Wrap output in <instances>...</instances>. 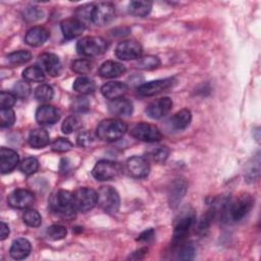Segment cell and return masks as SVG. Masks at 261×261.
Returning <instances> with one entry per match:
<instances>
[{
	"mask_svg": "<svg viewBox=\"0 0 261 261\" xmlns=\"http://www.w3.org/2000/svg\"><path fill=\"white\" fill-rule=\"evenodd\" d=\"M49 205L53 212L65 219L73 218L77 211L74 206L73 194L65 190H60L54 194L50 199Z\"/></svg>",
	"mask_w": 261,
	"mask_h": 261,
	"instance_id": "cell-1",
	"label": "cell"
},
{
	"mask_svg": "<svg viewBox=\"0 0 261 261\" xmlns=\"http://www.w3.org/2000/svg\"><path fill=\"white\" fill-rule=\"evenodd\" d=\"M127 130V125L124 121L117 118H107L102 120L97 128V137L105 142H114L123 137Z\"/></svg>",
	"mask_w": 261,
	"mask_h": 261,
	"instance_id": "cell-2",
	"label": "cell"
},
{
	"mask_svg": "<svg viewBox=\"0 0 261 261\" xmlns=\"http://www.w3.org/2000/svg\"><path fill=\"white\" fill-rule=\"evenodd\" d=\"M108 42L101 38L95 36H88L82 38L76 43V51L80 55L87 57H94L103 54L108 49Z\"/></svg>",
	"mask_w": 261,
	"mask_h": 261,
	"instance_id": "cell-3",
	"label": "cell"
},
{
	"mask_svg": "<svg viewBox=\"0 0 261 261\" xmlns=\"http://www.w3.org/2000/svg\"><path fill=\"white\" fill-rule=\"evenodd\" d=\"M196 223V215L194 211H186L180 215L179 219L176 221L173 229L172 246H180L189 234L191 228Z\"/></svg>",
	"mask_w": 261,
	"mask_h": 261,
	"instance_id": "cell-4",
	"label": "cell"
},
{
	"mask_svg": "<svg viewBox=\"0 0 261 261\" xmlns=\"http://www.w3.org/2000/svg\"><path fill=\"white\" fill-rule=\"evenodd\" d=\"M98 205L108 213H115L119 209L120 198L117 191L110 186H103L98 191Z\"/></svg>",
	"mask_w": 261,
	"mask_h": 261,
	"instance_id": "cell-5",
	"label": "cell"
},
{
	"mask_svg": "<svg viewBox=\"0 0 261 261\" xmlns=\"http://www.w3.org/2000/svg\"><path fill=\"white\" fill-rule=\"evenodd\" d=\"M254 198L250 194H242L238 196L228 205V213L232 220L240 221L243 219L253 208Z\"/></svg>",
	"mask_w": 261,
	"mask_h": 261,
	"instance_id": "cell-6",
	"label": "cell"
},
{
	"mask_svg": "<svg viewBox=\"0 0 261 261\" xmlns=\"http://www.w3.org/2000/svg\"><path fill=\"white\" fill-rule=\"evenodd\" d=\"M73 201L77 211L87 212L96 206L98 201V194L91 188L83 187L73 193Z\"/></svg>",
	"mask_w": 261,
	"mask_h": 261,
	"instance_id": "cell-7",
	"label": "cell"
},
{
	"mask_svg": "<svg viewBox=\"0 0 261 261\" xmlns=\"http://www.w3.org/2000/svg\"><path fill=\"white\" fill-rule=\"evenodd\" d=\"M129 133L130 136L135 139L147 143L158 142L162 138L159 128L154 124H150L147 122L136 123L135 125H133Z\"/></svg>",
	"mask_w": 261,
	"mask_h": 261,
	"instance_id": "cell-8",
	"label": "cell"
},
{
	"mask_svg": "<svg viewBox=\"0 0 261 261\" xmlns=\"http://www.w3.org/2000/svg\"><path fill=\"white\" fill-rule=\"evenodd\" d=\"M121 171V167L117 162L110 160L98 161L92 169V174L97 180L105 181L115 178Z\"/></svg>",
	"mask_w": 261,
	"mask_h": 261,
	"instance_id": "cell-9",
	"label": "cell"
},
{
	"mask_svg": "<svg viewBox=\"0 0 261 261\" xmlns=\"http://www.w3.org/2000/svg\"><path fill=\"white\" fill-rule=\"evenodd\" d=\"M115 16V7L112 3L101 2L93 7L91 21L96 25H106L110 23Z\"/></svg>",
	"mask_w": 261,
	"mask_h": 261,
	"instance_id": "cell-10",
	"label": "cell"
},
{
	"mask_svg": "<svg viewBox=\"0 0 261 261\" xmlns=\"http://www.w3.org/2000/svg\"><path fill=\"white\" fill-rule=\"evenodd\" d=\"M143 52L142 45L135 40H125L116 46L115 55L121 60H133L141 57Z\"/></svg>",
	"mask_w": 261,
	"mask_h": 261,
	"instance_id": "cell-11",
	"label": "cell"
},
{
	"mask_svg": "<svg viewBox=\"0 0 261 261\" xmlns=\"http://www.w3.org/2000/svg\"><path fill=\"white\" fill-rule=\"evenodd\" d=\"M174 82H175L174 77H166V79L151 81L149 83H145L139 86L137 89V93L142 97L154 96L170 88L174 84Z\"/></svg>",
	"mask_w": 261,
	"mask_h": 261,
	"instance_id": "cell-12",
	"label": "cell"
},
{
	"mask_svg": "<svg viewBox=\"0 0 261 261\" xmlns=\"http://www.w3.org/2000/svg\"><path fill=\"white\" fill-rule=\"evenodd\" d=\"M128 174L136 178H144L150 172V164L148 159L141 156H133L125 163Z\"/></svg>",
	"mask_w": 261,
	"mask_h": 261,
	"instance_id": "cell-13",
	"label": "cell"
},
{
	"mask_svg": "<svg viewBox=\"0 0 261 261\" xmlns=\"http://www.w3.org/2000/svg\"><path fill=\"white\" fill-rule=\"evenodd\" d=\"M35 201L34 194L25 189H16L11 192L7 198L10 207L15 209H24L31 206Z\"/></svg>",
	"mask_w": 261,
	"mask_h": 261,
	"instance_id": "cell-14",
	"label": "cell"
},
{
	"mask_svg": "<svg viewBox=\"0 0 261 261\" xmlns=\"http://www.w3.org/2000/svg\"><path fill=\"white\" fill-rule=\"evenodd\" d=\"M172 108V101L169 97L159 98L152 101L146 107V114L153 119H159L165 116Z\"/></svg>",
	"mask_w": 261,
	"mask_h": 261,
	"instance_id": "cell-15",
	"label": "cell"
},
{
	"mask_svg": "<svg viewBox=\"0 0 261 261\" xmlns=\"http://www.w3.org/2000/svg\"><path fill=\"white\" fill-rule=\"evenodd\" d=\"M60 118V111L51 105H42L36 111V120L41 125H51Z\"/></svg>",
	"mask_w": 261,
	"mask_h": 261,
	"instance_id": "cell-16",
	"label": "cell"
},
{
	"mask_svg": "<svg viewBox=\"0 0 261 261\" xmlns=\"http://www.w3.org/2000/svg\"><path fill=\"white\" fill-rule=\"evenodd\" d=\"M60 29L65 39H74L83 34L85 24L77 18H66L60 22Z\"/></svg>",
	"mask_w": 261,
	"mask_h": 261,
	"instance_id": "cell-17",
	"label": "cell"
},
{
	"mask_svg": "<svg viewBox=\"0 0 261 261\" xmlns=\"http://www.w3.org/2000/svg\"><path fill=\"white\" fill-rule=\"evenodd\" d=\"M18 155L14 150L5 147L0 149V170L2 173L13 170L18 164Z\"/></svg>",
	"mask_w": 261,
	"mask_h": 261,
	"instance_id": "cell-18",
	"label": "cell"
},
{
	"mask_svg": "<svg viewBox=\"0 0 261 261\" xmlns=\"http://www.w3.org/2000/svg\"><path fill=\"white\" fill-rule=\"evenodd\" d=\"M39 61L51 76H58L61 73L62 66L57 55L53 53H43L39 56Z\"/></svg>",
	"mask_w": 261,
	"mask_h": 261,
	"instance_id": "cell-19",
	"label": "cell"
},
{
	"mask_svg": "<svg viewBox=\"0 0 261 261\" xmlns=\"http://www.w3.org/2000/svg\"><path fill=\"white\" fill-rule=\"evenodd\" d=\"M134 106L130 100L125 98L113 99L108 103V111L117 116H128L133 113Z\"/></svg>",
	"mask_w": 261,
	"mask_h": 261,
	"instance_id": "cell-20",
	"label": "cell"
},
{
	"mask_svg": "<svg viewBox=\"0 0 261 261\" xmlns=\"http://www.w3.org/2000/svg\"><path fill=\"white\" fill-rule=\"evenodd\" d=\"M187 191V184L184 179H175L168 189V203L171 208H175Z\"/></svg>",
	"mask_w": 261,
	"mask_h": 261,
	"instance_id": "cell-21",
	"label": "cell"
},
{
	"mask_svg": "<svg viewBox=\"0 0 261 261\" xmlns=\"http://www.w3.org/2000/svg\"><path fill=\"white\" fill-rule=\"evenodd\" d=\"M49 38V32L43 27L31 28L24 37V42L32 47H38L43 45Z\"/></svg>",
	"mask_w": 261,
	"mask_h": 261,
	"instance_id": "cell-22",
	"label": "cell"
},
{
	"mask_svg": "<svg viewBox=\"0 0 261 261\" xmlns=\"http://www.w3.org/2000/svg\"><path fill=\"white\" fill-rule=\"evenodd\" d=\"M125 70L126 68L123 64L113 60H107L99 67V74L104 79H113L120 76L125 72Z\"/></svg>",
	"mask_w": 261,
	"mask_h": 261,
	"instance_id": "cell-23",
	"label": "cell"
},
{
	"mask_svg": "<svg viewBox=\"0 0 261 261\" xmlns=\"http://www.w3.org/2000/svg\"><path fill=\"white\" fill-rule=\"evenodd\" d=\"M127 86L121 82H108L101 87V94L110 100L122 97L127 92Z\"/></svg>",
	"mask_w": 261,
	"mask_h": 261,
	"instance_id": "cell-24",
	"label": "cell"
},
{
	"mask_svg": "<svg viewBox=\"0 0 261 261\" xmlns=\"http://www.w3.org/2000/svg\"><path fill=\"white\" fill-rule=\"evenodd\" d=\"M32 250L31 243L24 238H18L11 244L9 254L15 260H21L27 258Z\"/></svg>",
	"mask_w": 261,
	"mask_h": 261,
	"instance_id": "cell-25",
	"label": "cell"
},
{
	"mask_svg": "<svg viewBox=\"0 0 261 261\" xmlns=\"http://www.w3.org/2000/svg\"><path fill=\"white\" fill-rule=\"evenodd\" d=\"M50 138L47 130L43 128H34L30 132L28 142L32 148L40 149L44 148L49 144Z\"/></svg>",
	"mask_w": 261,
	"mask_h": 261,
	"instance_id": "cell-26",
	"label": "cell"
},
{
	"mask_svg": "<svg viewBox=\"0 0 261 261\" xmlns=\"http://www.w3.org/2000/svg\"><path fill=\"white\" fill-rule=\"evenodd\" d=\"M192 120V113L189 109H181L177 111L169 120L170 126L175 130H182L187 128Z\"/></svg>",
	"mask_w": 261,
	"mask_h": 261,
	"instance_id": "cell-27",
	"label": "cell"
},
{
	"mask_svg": "<svg viewBox=\"0 0 261 261\" xmlns=\"http://www.w3.org/2000/svg\"><path fill=\"white\" fill-rule=\"evenodd\" d=\"M152 2L150 1H130L127 6V11L130 15L136 17H144L150 13Z\"/></svg>",
	"mask_w": 261,
	"mask_h": 261,
	"instance_id": "cell-28",
	"label": "cell"
},
{
	"mask_svg": "<svg viewBox=\"0 0 261 261\" xmlns=\"http://www.w3.org/2000/svg\"><path fill=\"white\" fill-rule=\"evenodd\" d=\"M146 154L149 160L157 163H162L167 159L169 155V149L165 145H156V146L150 147L147 150Z\"/></svg>",
	"mask_w": 261,
	"mask_h": 261,
	"instance_id": "cell-29",
	"label": "cell"
},
{
	"mask_svg": "<svg viewBox=\"0 0 261 261\" xmlns=\"http://www.w3.org/2000/svg\"><path fill=\"white\" fill-rule=\"evenodd\" d=\"M72 88L75 92H77L82 95H87V94H91L95 91V83L92 79L82 75V76L75 79V81L73 82Z\"/></svg>",
	"mask_w": 261,
	"mask_h": 261,
	"instance_id": "cell-30",
	"label": "cell"
},
{
	"mask_svg": "<svg viewBox=\"0 0 261 261\" xmlns=\"http://www.w3.org/2000/svg\"><path fill=\"white\" fill-rule=\"evenodd\" d=\"M260 157L259 153L256 154L255 157L251 159V161L248 163L246 171H245V178L248 182H253L259 177V171H260Z\"/></svg>",
	"mask_w": 261,
	"mask_h": 261,
	"instance_id": "cell-31",
	"label": "cell"
},
{
	"mask_svg": "<svg viewBox=\"0 0 261 261\" xmlns=\"http://www.w3.org/2000/svg\"><path fill=\"white\" fill-rule=\"evenodd\" d=\"M22 77L27 82H34V83H40L45 80V73L41 66L33 65L27 67L22 71Z\"/></svg>",
	"mask_w": 261,
	"mask_h": 261,
	"instance_id": "cell-32",
	"label": "cell"
},
{
	"mask_svg": "<svg viewBox=\"0 0 261 261\" xmlns=\"http://www.w3.org/2000/svg\"><path fill=\"white\" fill-rule=\"evenodd\" d=\"M32 59V54L31 52L27 50H19L12 52L7 55V61L8 63L12 65H19V64H24L29 62Z\"/></svg>",
	"mask_w": 261,
	"mask_h": 261,
	"instance_id": "cell-33",
	"label": "cell"
},
{
	"mask_svg": "<svg viewBox=\"0 0 261 261\" xmlns=\"http://www.w3.org/2000/svg\"><path fill=\"white\" fill-rule=\"evenodd\" d=\"M160 59L154 55H146L144 57H140L136 63L137 67L144 70H151L157 68L160 65Z\"/></svg>",
	"mask_w": 261,
	"mask_h": 261,
	"instance_id": "cell-34",
	"label": "cell"
},
{
	"mask_svg": "<svg viewBox=\"0 0 261 261\" xmlns=\"http://www.w3.org/2000/svg\"><path fill=\"white\" fill-rule=\"evenodd\" d=\"M81 126H82L81 119L76 115H70L63 120L61 124V129L63 134H71L77 130Z\"/></svg>",
	"mask_w": 261,
	"mask_h": 261,
	"instance_id": "cell-35",
	"label": "cell"
},
{
	"mask_svg": "<svg viewBox=\"0 0 261 261\" xmlns=\"http://www.w3.org/2000/svg\"><path fill=\"white\" fill-rule=\"evenodd\" d=\"M23 222L31 227H38L42 223L41 214L35 209H28L22 215Z\"/></svg>",
	"mask_w": 261,
	"mask_h": 261,
	"instance_id": "cell-36",
	"label": "cell"
},
{
	"mask_svg": "<svg viewBox=\"0 0 261 261\" xmlns=\"http://www.w3.org/2000/svg\"><path fill=\"white\" fill-rule=\"evenodd\" d=\"M215 213H216V210L214 208H211L202 216V218L200 219L198 226H197L198 233H201V234L206 233V231L209 229V226L215 216Z\"/></svg>",
	"mask_w": 261,
	"mask_h": 261,
	"instance_id": "cell-37",
	"label": "cell"
},
{
	"mask_svg": "<svg viewBox=\"0 0 261 261\" xmlns=\"http://www.w3.org/2000/svg\"><path fill=\"white\" fill-rule=\"evenodd\" d=\"M46 234L50 240L53 241H58V240H62L66 237L67 234V229L65 226L60 225V224H52L50 225L47 230H46Z\"/></svg>",
	"mask_w": 261,
	"mask_h": 261,
	"instance_id": "cell-38",
	"label": "cell"
},
{
	"mask_svg": "<svg viewBox=\"0 0 261 261\" xmlns=\"http://www.w3.org/2000/svg\"><path fill=\"white\" fill-rule=\"evenodd\" d=\"M39 168V162L35 157H28L23 159L19 164L20 171L25 175H31L35 173Z\"/></svg>",
	"mask_w": 261,
	"mask_h": 261,
	"instance_id": "cell-39",
	"label": "cell"
},
{
	"mask_svg": "<svg viewBox=\"0 0 261 261\" xmlns=\"http://www.w3.org/2000/svg\"><path fill=\"white\" fill-rule=\"evenodd\" d=\"M53 95H54V91H53L52 87L49 85H46V84L39 86L35 91L36 99L41 102L50 101L53 98Z\"/></svg>",
	"mask_w": 261,
	"mask_h": 261,
	"instance_id": "cell-40",
	"label": "cell"
},
{
	"mask_svg": "<svg viewBox=\"0 0 261 261\" xmlns=\"http://www.w3.org/2000/svg\"><path fill=\"white\" fill-rule=\"evenodd\" d=\"M12 93L17 98H27L31 93V86L27 81H18L13 85Z\"/></svg>",
	"mask_w": 261,
	"mask_h": 261,
	"instance_id": "cell-41",
	"label": "cell"
},
{
	"mask_svg": "<svg viewBox=\"0 0 261 261\" xmlns=\"http://www.w3.org/2000/svg\"><path fill=\"white\" fill-rule=\"evenodd\" d=\"M71 69L80 74L89 73L92 69V62L85 58L76 59L71 63Z\"/></svg>",
	"mask_w": 261,
	"mask_h": 261,
	"instance_id": "cell-42",
	"label": "cell"
},
{
	"mask_svg": "<svg viewBox=\"0 0 261 261\" xmlns=\"http://www.w3.org/2000/svg\"><path fill=\"white\" fill-rule=\"evenodd\" d=\"M15 121V114L11 108H1L0 110V125L1 127H9Z\"/></svg>",
	"mask_w": 261,
	"mask_h": 261,
	"instance_id": "cell-43",
	"label": "cell"
},
{
	"mask_svg": "<svg viewBox=\"0 0 261 261\" xmlns=\"http://www.w3.org/2000/svg\"><path fill=\"white\" fill-rule=\"evenodd\" d=\"M43 16V11L35 6H28L22 11V17L27 21H36Z\"/></svg>",
	"mask_w": 261,
	"mask_h": 261,
	"instance_id": "cell-44",
	"label": "cell"
},
{
	"mask_svg": "<svg viewBox=\"0 0 261 261\" xmlns=\"http://www.w3.org/2000/svg\"><path fill=\"white\" fill-rule=\"evenodd\" d=\"M72 148L71 142H69L67 139L64 138H58L53 141L51 144V149L55 152H67Z\"/></svg>",
	"mask_w": 261,
	"mask_h": 261,
	"instance_id": "cell-45",
	"label": "cell"
},
{
	"mask_svg": "<svg viewBox=\"0 0 261 261\" xmlns=\"http://www.w3.org/2000/svg\"><path fill=\"white\" fill-rule=\"evenodd\" d=\"M196 255V248L192 243L180 245L178 258L180 260H192Z\"/></svg>",
	"mask_w": 261,
	"mask_h": 261,
	"instance_id": "cell-46",
	"label": "cell"
},
{
	"mask_svg": "<svg viewBox=\"0 0 261 261\" xmlns=\"http://www.w3.org/2000/svg\"><path fill=\"white\" fill-rule=\"evenodd\" d=\"M90 108V101L86 97H76L71 104V109L75 113L86 112Z\"/></svg>",
	"mask_w": 261,
	"mask_h": 261,
	"instance_id": "cell-47",
	"label": "cell"
},
{
	"mask_svg": "<svg viewBox=\"0 0 261 261\" xmlns=\"http://www.w3.org/2000/svg\"><path fill=\"white\" fill-rule=\"evenodd\" d=\"M93 4H86L77 8L76 10V18L81 20L84 23V20L86 21H91L92 17V11H93Z\"/></svg>",
	"mask_w": 261,
	"mask_h": 261,
	"instance_id": "cell-48",
	"label": "cell"
},
{
	"mask_svg": "<svg viewBox=\"0 0 261 261\" xmlns=\"http://www.w3.org/2000/svg\"><path fill=\"white\" fill-rule=\"evenodd\" d=\"M16 97L13 93L1 92L0 93V106L1 108H11L15 104Z\"/></svg>",
	"mask_w": 261,
	"mask_h": 261,
	"instance_id": "cell-49",
	"label": "cell"
},
{
	"mask_svg": "<svg viewBox=\"0 0 261 261\" xmlns=\"http://www.w3.org/2000/svg\"><path fill=\"white\" fill-rule=\"evenodd\" d=\"M94 141V138L92 136L91 133L89 132H81L79 134V136L76 137V144L81 147V148H86L89 147Z\"/></svg>",
	"mask_w": 261,
	"mask_h": 261,
	"instance_id": "cell-50",
	"label": "cell"
},
{
	"mask_svg": "<svg viewBox=\"0 0 261 261\" xmlns=\"http://www.w3.org/2000/svg\"><path fill=\"white\" fill-rule=\"evenodd\" d=\"M154 236H155L154 229L153 228H149V229H146L145 231H143L139 236L137 241L141 242V243H150L154 239Z\"/></svg>",
	"mask_w": 261,
	"mask_h": 261,
	"instance_id": "cell-51",
	"label": "cell"
},
{
	"mask_svg": "<svg viewBox=\"0 0 261 261\" xmlns=\"http://www.w3.org/2000/svg\"><path fill=\"white\" fill-rule=\"evenodd\" d=\"M9 234V227L8 225L4 222V221H1V227H0V239L3 241L5 240Z\"/></svg>",
	"mask_w": 261,
	"mask_h": 261,
	"instance_id": "cell-52",
	"label": "cell"
},
{
	"mask_svg": "<svg viewBox=\"0 0 261 261\" xmlns=\"http://www.w3.org/2000/svg\"><path fill=\"white\" fill-rule=\"evenodd\" d=\"M147 249L146 248H141V249H139V250H137V251H135L134 253H133V255L132 256H129V258H135V259H141V258H143L145 255H146V253H147Z\"/></svg>",
	"mask_w": 261,
	"mask_h": 261,
	"instance_id": "cell-53",
	"label": "cell"
},
{
	"mask_svg": "<svg viewBox=\"0 0 261 261\" xmlns=\"http://www.w3.org/2000/svg\"><path fill=\"white\" fill-rule=\"evenodd\" d=\"M69 170L68 168V160L67 159H62L60 162V172H67Z\"/></svg>",
	"mask_w": 261,
	"mask_h": 261,
	"instance_id": "cell-54",
	"label": "cell"
}]
</instances>
